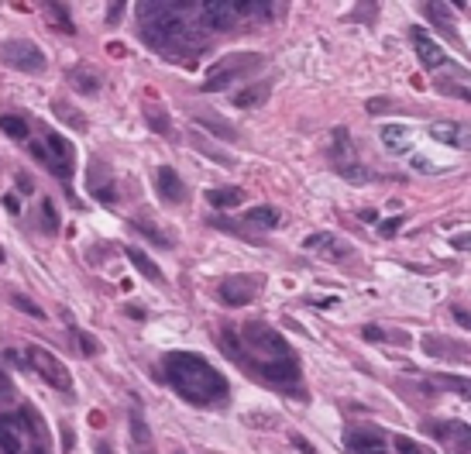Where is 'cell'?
<instances>
[{
    "instance_id": "7",
    "label": "cell",
    "mask_w": 471,
    "mask_h": 454,
    "mask_svg": "<svg viewBox=\"0 0 471 454\" xmlns=\"http://www.w3.org/2000/svg\"><path fill=\"white\" fill-rule=\"evenodd\" d=\"M265 66V59L258 52H230L224 59H217L203 80V93H220V90H230V83H238L252 73H258Z\"/></svg>"
},
{
    "instance_id": "44",
    "label": "cell",
    "mask_w": 471,
    "mask_h": 454,
    "mask_svg": "<svg viewBox=\"0 0 471 454\" xmlns=\"http://www.w3.org/2000/svg\"><path fill=\"white\" fill-rule=\"evenodd\" d=\"M14 396V385H11V379H8V372L0 368V403H8Z\"/></svg>"
},
{
    "instance_id": "33",
    "label": "cell",
    "mask_w": 471,
    "mask_h": 454,
    "mask_svg": "<svg viewBox=\"0 0 471 454\" xmlns=\"http://www.w3.org/2000/svg\"><path fill=\"white\" fill-rule=\"evenodd\" d=\"M423 389H454V392H461V396H468V379L464 375H426L423 379Z\"/></svg>"
},
{
    "instance_id": "19",
    "label": "cell",
    "mask_w": 471,
    "mask_h": 454,
    "mask_svg": "<svg viewBox=\"0 0 471 454\" xmlns=\"http://www.w3.org/2000/svg\"><path fill=\"white\" fill-rule=\"evenodd\" d=\"M155 186H158L162 203H169V206H176V203H182V200H186V186H182V179H179V172H176L172 165H162V169H158Z\"/></svg>"
},
{
    "instance_id": "38",
    "label": "cell",
    "mask_w": 471,
    "mask_h": 454,
    "mask_svg": "<svg viewBox=\"0 0 471 454\" xmlns=\"http://www.w3.org/2000/svg\"><path fill=\"white\" fill-rule=\"evenodd\" d=\"M66 324H69V331H73V341H76L80 355H86V358H90V355H100V344H97V341H93L90 334H83V331H80V327H76L73 320H66Z\"/></svg>"
},
{
    "instance_id": "3",
    "label": "cell",
    "mask_w": 471,
    "mask_h": 454,
    "mask_svg": "<svg viewBox=\"0 0 471 454\" xmlns=\"http://www.w3.org/2000/svg\"><path fill=\"white\" fill-rule=\"evenodd\" d=\"M162 375L189 406H217L230 399V382L196 351H169L162 358Z\"/></svg>"
},
{
    "instance_id": "46",
    "label": "cell",
    "mask_w": 471,
    "mask_h": 454,
    "mask_svg": "<svg viewBox=\"0 0 471 454\" xmlns=\"http://www.w3.org/2000/svg\"><path fill=\"white\" fill-rule=\"evenodd\" d=\"M18 193H25V196H32V193H35V182H32V176H28V172H18Z\"/></svg>"
},
{
    "instance_id": "39",
    "label": "cell",
    "mask_w": 471,
    "mask_h": 454,
    "mask_svg": "<svg viewBox=\"0 0 471 454\" xmlns=\"http://www.w3.org/2000/svg\"><path fill=\"white\" fill-rule=\"evenodd\" d=\"M392 447H396V454H437V451H430L426 444H420V440H413V437H392Z\"/></svg>"
},
{
    "instance_id": "20",
    "label": "cell",
    "mask_w": 471,
    "mask_h": 454,
    "mask_svg": "<svg viewBox=\"0 0 471 454\" xmlns=\"http://www.w3.org/2000/svg\"><path fill=\"white\" fill-rule=\"evenodd\" d=\"M128 423H131V454H152V430H148L145 413H141L138 403H131Z\"/></svg>"
},
{
    "instance_id": "28",
    "label": "cell",
    "mask_w": 471,
    "mask_h": 454,
    "mask_svg": "<svg viewBox=\"0 0 471 454\" xmlns=\"http://www.w3.org/2000/svg\"><path fill=\"white\" fill-rule=\"evenodd\" d=\"M128 259H131V265H134V269H138V272H141L148 283H155V286H162V283H165L162 269H158V265H155V262H152V259H148L141 248H134V245H131V248H128Z\"/></svg>"
},
{
    "instance_id": "1",
    "label": "cell",
    "mask_w": 471,
    "mask_h": 454,
    "mask_svg": "<svg viewBox=\"0 0 471 454\" xmlns=\"http://www.w3.org/2000/svg\"><path fill=\"white\" fill-rule=\"evenodd\" d=\"M220 344L224 355L234 358L248 375L262 379L272 389H286L293 396H306L303 392V368L300 358L293 355L289 341L265 320H248L241 324V331H220Z\"/></svg>"
},
{
    "instance_id": "17",
    "label": "cell",
    "mask_w": 471,
    "mask_h": 454,
    "mask_svg": "<svg viewBox=\"0 0 471 454\" xmlns=\"http://www.w3.org/2000/svg\"><path fill=\"white\" fill-rule=\"evenodd\" d=\"M241 224H245V231L248 235H262V231H276V227L282 224V210L279 206H252L248 213H241Z\"/></svg>"
},
{
    "instance_id": "24",
    "label": "cell",
    "mask_w": 471,
    "mask_h": 454,
    "mask_svg": "<svg viewBox=\"0 0 471 454\" xmlns=\"http://www.w3.org/2000/svg\"><path fill=\"white\" fill-rule=\"evenodd\" d=\"M131 227H134L138 235H145V238H148V241H152L155 248H165V252H169V248L176 245V241H172V235H169V231H162V227H158L155 220H145V217H131Z\"/></svg>"
},
{
    "instance_id": "4",
    "label": "cell",
    "mask_w": 471,
    "mask_h": 454,
    "mask_svg": "<svg viewBox=\"0 0 471 454\" xmlns=\"http://www.w3.org/2000/svg\"><path fill=\"white\" fill-rule=\"evenodd\" d=\"M0 454H52L45 420L35 413V406L0 413Z\"/></svg>"
},
{
    "instance_id": "25",
    "label": "cell",
    "mask_w": 471,
    "mask_h": 454,
    "mask_svg": "<svg viewBox=\"0 0 471 454\" xmlns=\"http://www.w3.org/2000/svg\"><path fill=\"white\" fill-rule=\"evenodd\" d=\"M269 93H272V83H252V86H245V90L234 93V107H241V110L262 107V104L269 100Z\"/></svg>"
},
{
    "instance_id": "10",
    "label": "cell",
    "mask_w": 471,
    "mask_h": 454,
    "mask_svg": "<svg viewBox=\"0 0 471 454\" xmlns=\"http://www.w3.org/2000/svg\"><path fill=\"white\" fill-rule=\"evenodd\" d=\"M0 59L18 73H45V66H49L45 52L32 38H11L4 49H0Z\"/></svg>"
},
{
    "instance_id": "29",
    "label": "cell",
    "mask_w": 471,
    "mask_h": 454,
    "mask_svg": "<svg viewBox=\"0 0 471 454\" xmlns=\"http://www.w3.org/2000/svg\"><path fill=\"white\" fill-rule=\"evenodd\" d=\"M69 83H73L83 97H93V93L100 90V73L90 69V66H76V69L69 73Z\"/></svg>"
},
{
    "instance_id": "6",
    "label": "cell",
    "mask_w": 471,
    "mask_h": 454,
    "mask_svg": "<svg viewBox=\"0 0 471 454\" xmlns=\"http://www.w3.org/2000/svg\"><path fill=\"white\" fill-rule=\"evenodd\" d=\"M45 134H42V141H32V155L59 179V182H73V172H76V148L59 134V131H49V128H42Z\"/></svg>"
},
{
    "instance_id": "5",
    "label": "cell",
    "mask_w": 471,
    "mask_h": 454,
    "mask_svg": "<svg viewBox=\"0 0 471 454\" xmlns=\"http://www.w3.org/2000/svg\"><path fill=\"white\" fill-rule=\"evenodd\" d=\"M4 358L14 361V365L25 368V372H35V375L45 379L52 389L73 392V375H69V368H66L49 348H42V344H28V348H21V351H18V348H8Z\"/></svg>"
},
{
    "instance_id": "41",
    "label": "cell",
    "mask_w": 471,
    "mask_h": 454,
    "mask_svg": "<svg viewBox=\"0 0 471 454\" xmlns=\"http://www.w3.org/2000/svg\"><path fill=\"white\" fill-rule=\"evenodd\" d=\"M45 11L56 18V28H62V32L73 35V18H69V8H66V4H45Z\"/></svg>"
},
{
    "instance_id": "45",
    "label": "cell",
    "mask_w": 471,
    "mask_h": 454,
    "mask_svg": "<svg viewBox=\"0 0 471 454\" xmlns=\"http://www.w3.org/2000/svg\"><path fill=\"white\" fill-rule=\"evenodd\" d=\"M121 14H124V4H107V25H121Z\"/></svg>"
},
{
    "instance_id": "48",
    "label": "cell",
    "mask_w": 471,
    "mask_h": 454,
    "mask_svg": "<svg viewBox=\"0 0 471 454\" xmlns=\"http://www.w3.org/2000/svg\"><path fill=\"white\" fill-rule=\"evenodd\" d=\"M450 313H454V320H457L461 327H471V320H468V310H464V307H450Z\"/></svg>"
},
{
    "instance_id": "53",
    "label": "cell",
    "mask_w": 471,
    "mask_h": 454,
    "mask_svg": "<svg viewBox=\"0 0 471 454\" xmlns=\"http://www.w3.org/2000/svg\"><path fill=\"white\" fill-rule=\"evenodd\" d=\"M107 49H110V56H124V45H117V42H110Z\"/></svg>"
},
{
    "instance_id": "37",
    "label": "cell",
    "mask_w": 471,
    "mask_h": 454,
    "mask_svg": "<svg viewBox=\"0 0 471 454\" xmlns=\"http://www.w3.org/2000/svg\"><path fill=\"white\" fill-rule=\"evenodd\" d=\"M42 231L45 235H59V210H56V203L49 196L42 200Z\"/></svg>"
},
{
    "instance_id": "21",
    "label": "cell",
    "mask_w": 471,
    "mask_h": 454,
    "mask_svg": "<svg viewBox=\"0 0 471 454\" xmlns=\"http://www.w3.org/2000/svg\"><path fill=\"white\" fill-rule=\"evenodd\" d=\"M206 203L213 210H230V206L245 203V189L241 186H213V189H206Z\"/></svg>"
},
{
    "instance_id": "22",
    "label": "cell",
    "mask_w": 471,
    "mask_h": 454,
    "mask_svg": "<svg viewBox=\"0 0 471 454\" xmlns=\"http://www.w3.org/2000/svg\"><path fill=\"white\" fill-rule=\"evenodd\" d=\"M420 11H423V18L433 21L437 32H444L447 38L457 42V28H454V18H450V8H447V4H420Z\"/></svg>"
},
{
    "instance_id": "26",
    "label": "cell",
    "mask_w": 471,
    "mask_h": 454,
    "mask_svg": "<svg viewBox=\"0 0 471 454\" xmlns=\"http://www.w3.org/2000/svg\"><path fill=\"white\" fill-rule=\"evenodd\" d=\"M286 8L282 4H265V0H234V14H245V18H272V14H282Z\"/></svg>"
},
{
    "instance_id": "12",
    "label": "cell",
    "mask_w": 471,
    "mask_h": 454,
    "mask_svg": "<svg viewBox=\"0 0 471 454\" xmlns=\"http://www.w3.org/2000/svg\"><path fill=\"white\" fill-rule=\"evenodd\" d=\"M86 189H90L93 200H100V203H107V206L117 203L121 189H117V179H114V172H110V165H107L104 158H93V162H90V169H86Z\"/></svg>"
},
{
    "instance_id": "9",
    "label": "cell",
    "mask_w": 471,
    "mask_h": 454,
    "mask_svg": "<svg viewBox=\"0 0 471 454\" xmlns=\"http://www.w3.org/2000/svg\"><path fill=\"white\" fill-rule=\"evenodd\" d=\"M262 286H265V276H258V272H238V276L220 279L217 300H220L224 307H248V303L262 293Z\"/></svg>"
},
{
    "instance_id": "2",
    "label": "cell",
    "mask_w": 471,
    "mask_h": 454,
    "mask_svg": "<svg viewBox=\"0 0 471 454\" xmlns=\"http://www.w3.org/2000/svg\"><path fill=\"white\" fill-rule=\"evenodd\" d=\"M196 4L182 0V4H138V35L148 49H155L165 59H189L203 45V28L200 21H186Z\"/></svg>"
},
{
    "instance_id": "30",
    "label": "cell",
    "mask_w": 471,
    "mask_h": 454,
    "mask_svg": "<svg viewBox=\"0 0 471 454\" xmlns=\"http://www.w3.org/2000/svg\"><path fill=\"white\" fill-rule=\"evenodd\" d=\"M0 131H4L8 138H14V141H28L32 124H28V117H21V114H0Z\"/></svg>"
},
{
    "instance_id": "40",
    "label": "cell",
    "mask_w": 471,
    "mask_h": 454,
    "mask_svg": "<svg viewBox=\"0 0 471 454\" xmlns=\"http://www.w3.org/2000/svg\"><path fill=\"white\" fill-rule=\"evenodd\" d=\"M11 307H18L21 313H28V317H35V320H45V310H42L38 303H32L25 293H11Z\"/></svg>"
},
{
    "instance_id": "52",
    "label": "cell",
    "mask_w": 471,
    "mask_h": 454,
    "mask_svg": "<svg viewBox=\"0 0 471 454\" xmlns=\"http://www.w3.org/2000/svg\"><path fill=\"white\" fill-rule=\"evenodd\" d=\"M128 317H134V320H145V310H138V307H128Z\"/></svg>"
},
{
    "instance_id": "31",
    "label": "cell",
    "mask_w": 471,
    "mask_h": 454,
    "mask_svg": "<svg viewBox=\"0 0 471 454\" xmlns=\"http://www.w3.org/2000/svg\"><path fill=\"white\" fill-rule=\"evenodd\" d=\"M189 145H193L196 152H203V155H210V158H213L217 165H224V169H227V165H234V162H238V158H230L227 152H220V148H213V145H210V141H206V138H203L200 131H193V134H189Z\"/></svg>"
},
{
    "instance_id": "18",
    "label": "cell",
    "mask_w": 471,
    "mask_h": 454,
    "mask_svg": "<svg viewBox=\"0 0 471 454\" xmlns=\"http://www.w3.org/2000/svg\"><path fill=\"white\" fill-rule=\"evenodd\" d=\"M193 124H200L203 131H210V134L220 138V141H241L238 128H234L230 121H224L220 114H213V110H196V107H193Z\"/></svg>"
},
{
    "instance_id": "49",
    "label": "cell",
    "mask_w": 471,
    "mask_h": 454,
    "mask_svg": "<svg viewBox=\"0 0 471 454\" xmlns=\"http://www.w3.org/2000/svg\"><path fill=\"white\" fill-rule=\"evenodd\" d=\"M293 444H296V447H300L303 454H317V451H313V444H306V440H303L300 433H293Z\"/></svg>"
},
{
    "instance_id": "13",
    "label": "cell",
    "mask_w": 471,
    "mask_h": 454,
    "mask_svg": "<svg viewBox=\"0 0 471 454\" xmlns=\"http://www.w3.org/2000/svg\"><path fill=\"white\" fill-rule=\"evenodd\" d=\"M426 433H433L440 444L454 447V454H471V451H468V444H471V427L461 423V420H454V423H447V420H430V423H426Z\"/></svg>"
},
{
    "instance_id": "8",
    "label": "cell",
    "mask_w": 471,
    "mask_h": 454,
    "mask_svg": "<svg viewBox=\"0 0 471 454\" xmlns=\"http://www.w3.org/2000/svg\"><path fill=\"white\" fill-rule=\"evenodd\" d=\"M330 162H334V169H337L348 182H354V186H361V182L372 179V169H365L361 158L354 155V141H351L348 128H334V134H330Z\"/></svg>"
},
{
    "instance_id": "15",
    "label": "cell",
    "mask_w": 471,
    "mask_h": 454,
    "mask_svg": "<svg viewBox=\"0 0 471 454\" xmlns=\"http://www.w3.org/2000/svg\"><path fill=\"white\" fill-rule=\"evenodd\" d=\"M344 447H348V454H389L385 437L375 427H351L344 433Z\"/></svg>"
},
{
    "instance_id": "23",
    "label": "cell",
    "mask_w": 471,
    "mask_h": 454,
    "mask_svg": "<svg viewBox=\"0 0 471 454\" xmlns=\"http://www.w3.org/2000/svg\"><path fill=\"white\" fill-rule=\"evenodd\" d=\"M409 141H413V128L409 124H385L382 128V145L396 155L409 152Z\"/></svg>"
},
{
    "instance_id": "54",
    "label": "cell",
    "mask_w": 471,
    "mask_h": 454,
    "mask_svg": "<svg viewBox=\"0 0 471 454\" xmlns=\"http://www.w3.org/2000/svg\"><path fill=\"white\" fill-rule=\"evenodd\" d=\"M4 259H8V255H4V248H0V265H4Z\"/></svg>"
},
{
    "instance_id": "51",
    "label": "cell",
    "mask_w": 471,
    "mask_h": 454,
    "mask_svg": "<svg viewBox=\"0 0 471 454\" xmlns=\"http://www.w3.org/2000/svg\"><path fill=\"white\" fill-rule=\"evenodd\" d=\"M450 245H454L457 252H464V248H468V235H454V241H450Z\"/></svg>"
},
{
    "instance_id": "50",
    "label": "cell",
    "mask_w": 471,
    "mask_h": 454,
    "mask_svg": "<svg viewBox=\"0 0 471 454\" xmlns=\"http://www.w3.org/2000/svg\"><path fill=\"white\" fill-rule=\"evenodd\" d=\"M358 217H361L365 224H378V210H361Z\"/></svg>"
},
{
    "instance_id": "14",
    "label": "cell",
    "mask_w": 471,
    "mask_h": 454,
    "mask_svg": "<svg viewBox=\"0 0 471 454\" xmlns=\"http://www.w3.org/2000/svg\"><path fill=\"white\" fill-rule=\"evenodd\" d=\"M196 18H200V28H203V32H230L234 21H238L230 0H210V4H200Z\"/></svg>"
},
{
    "instance_id": "11",
    "label": "cell",
    "mask_w": 471,
    "mask_h": 454,
    "mask_svg": "<svg viewBox=\"0 0 471 454\" xmlns=\"http://www.w3.org/2000/svg\"><path fill=\"white\" fill-rule=\"evenodd\" d=\"M303 252L320 255V259H327V262H348V259L354 255V248H351L341 235H330V231H313V235H306V238H303Z\"/></svg>"
},
{
    "instance_id": "47",
    "label": "cell",
    "mask_w": 471,
    "mask_h": 454,
    "mask_svg": "<svg viewBox=\"0 0 471 454\" xmlns=\"http://www.w3.org/2000/svg\"><path fill=\"white\" fill-rule=\"evenodd\" d=\"M4 210H8V213H21V200H18L14 193H8V196H4Z\"/></svg>"
},
{
    "instance_id": "35",
    "label": "cell",
    "mask_w": 471,
    "mask_h": 454,
    "mask_svg": "<svg viewBox=\"0 0 471 454\" xmlns=\"http://www.w3.org/2000/svg\"><path fill=\"white\" fill-rule=\"evenodd\" d=\"M464 128L461 124H450V121H440V124H433L430 128V134L440 141V145H464V134H461Z\"/></svg>"
},
{
    "instance_id": "27",
    "label": "cell",
    "mask_w": 471,
    "mask_h": 454,
    "mask_svg": "<svg viewBox=\"0 0 471 454\" xmlns=\"http://www.w3.org/2000/svg\"><path fill=\"white\" fill-rule=\"evenodd\" d=\"M145 121H148V131H155V134H162V138H172L176 131H172V117H169V110L162 107V104H145Z\"/></svg>"
},
{
    "instance_id": "43",
    "label": "cell",
    "mask_w": 471,
    "mask_h": 454,
    "mask_svg": "<svg viewBox=\"0 0 471 454\" xmlns=\"http://www.w3.org/2000/svg\"><path fill=\"white\" fill-rule=\"evenodd\" d=\"M399 227H402V217H389V220H382V224H378V235H382V238H392V235L399 231Z\"/></svg>"
},
{
    "instance_id": "34",
    "label": "cell",
    "mask_w": 471,
    "mask_h": 454,
    "mask_svg": "<svg viewBox=\"0 0 471 454\" xmlns=\"http://www.w3.org/2000/svg\"><path fill=\"white\" fill-rule=\"evenodd\" d=\"M56 117H59V121H66L73 131H86V128H90L86 114H80V110H76V107H69L66 100H56Z\"/></svg>"
},
{
    "instance_id": "16",
    "label": "cell",
    "mask_w": 471,
    "mask_h": 454,
    "mask_svg": "<svg viewBox=\"0 0 471 454\" xmlns=\"http://www.w3.org/2000/svg\"><path fill=\"white\" fill-rule=\"evenodd\" d=\"M409 38H413V45H416V56H420L423 69H430V73H433V69H440V66H447V62H450V56H447V52H444V49H440V45H437V42H433V38L420 28V25H416V28H409Z\"/></svg>"
},
{
    "instance_id": "36",
    "label": "cell",
    "mask_w": 471,
    "mask_h": 454,
    "mask_svg": "<svg viewBox=\"0 0 471 454\" xmlns=\"http://www.w3.org/2000/svg\"><path fill=\"white\" fill-rule=\"evenodd\" d=\"M361 337H365V341H399V344L409 341L402 331H382V327H375V324H365V327H361Z\"/></svg>"
},
{
    "instance_id": "32",
    "label": "cell",
    "mask_w": 471,
    "mask_h": 454,
    "mask_svg": "<svg viewBox=\"0 0 471 454\" xmlns=\"http://www.w3.org/2000/svg\"><path fill=\"white\" fill-rule=\"evenodd\" d=\"M433 348H440V351H437V358H450V355H454V358H461V361L468 358V344H447L444 337H433V334H430V337H423V351H433Z\"/></svg>"
},
{
    "instance_id": "42",
    "label": "cell",
    "mask_w": 471,
    "mask_h": 454,
    "mask_svg": "<svg viewBox=\"0 0 471 454\" xmlns=\"http://www.w3.org/2000/svg\"><path fill=\"white\" fill-rule=\"evenodd\" d=\"M365 107H368V114H389V110H396V104L389 97H372Z\"/></svg>"
}]
</instances>
